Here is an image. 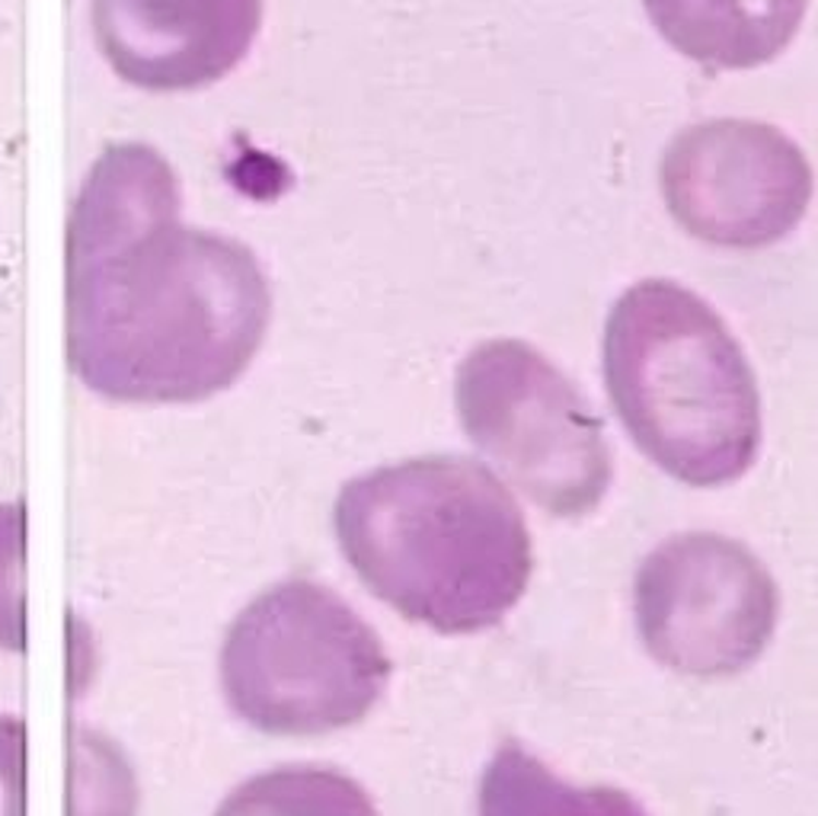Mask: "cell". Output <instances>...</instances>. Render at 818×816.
<instances>
[{
  "label": "cell",
  "mask_w": 818,
  "mask_h": 816,
  "mask_svg": "<svg viewBox=\"0 0 818 816\" xmlns=\"http://www.w3.org/2000/svg\"><path fill=\"white\" fill-rule=\"evenodd\" d=\"M394 660L381 634L327 583L288 576L246 602L224 631L218 686L227 711L262 736L314 739L362 724Z\"/></svg>",
  "instance_id": "cell-4"
},
{
  "label": "cell",
  "mask_w": 818,
  "mask_h": 816,
  "mask_svg": "<svg viewBox=\"0 0 818 816\" xmlns=\"http://www.w3.org/2000/svg\"><path fill=\"white\" fill-rule=\"evenodd\" d=\"M0 650H26V506L0 503Z\"/></svg>",
  "instance_id": "cell-13"
},
{
  "label": "cell",
  "mask_w": 818,
  "mask_h": 816,
  "mask_svg": "<svg viewBox=\"0 0 818 816\" xmlns=\"http://www.w3.org/2000/svg\"><path fill=\"white\" fill-rule=\"evenodd\" d=\"M266 0H93V39L125 84L196 90L246 58Z\"/></svg>",
  "instance_id": "cell-8"
},
{
  "label": "cell",
  "mask_w": 818,
  "mask_h": 816,
  "mask_svg": "<svg viewBox=\"0 0 818 816\" xmlns=\"http://www.w3.org/2000/svg\"><path fill=\"white\" fill-rule=\"evenodd\" d=\"M68 756V816H138V778L109 736L74 727Z\"/></svg>",
  "instance_id": "cell-12"
},
{
  "label": "cell",
  "mask_w": 818,
  "mask_h": 816,
  "mask_svg": "<svg viewBox=\"0 0 818 816\" xmlns=\"http://www.w3.org/2000/svg\"><path fill=\"white\" fill-rule=\"evenodd\" d=\"M816 173L806 151L761 119H703L671 135L658 196L671 221L720 250H764L806 218Z\"/></svg>",
  "instance_id": "cell-7"
},
{
  "label": "cell",
  "mask_w": 818,
  "mask_h": 816,
  "mask_svg": "<svg viewBox=\"0 0 818 816\" xmlns=\"http://www.w3.org/2000/svg\"><path fill=\"white\" fill-rule=\"evenodd\" d=\"M332 535L374 599L442 638L490 631L531 586L534 541L518 497L464 455H422L346 480Z\"/></svg>",
  "instance_id": "cell-2"
},
{
  "label": "cell",
  "mask_w": 818,
  "mask_h": 816,
  "mask_svg": "<svg viewBox=\"0 0 818 816\" xmlns=\"http://www.w3.org/2000/svg\"><path fill=\"white\" fill-rule=\"evenodd\" d=\"M68 362L119 404H199L253 365L272 320L256 254L183 224L173 167L151 144L100 154L68 215Z\"/></svg>",
  "instance_id": "cell-1"
},
{
  "label": "cell",
  "mask_w": 818,
  "mask_h": 816,
  "mask_svg": "<svg viewBox=\"0 0 818 816\" xmlns=\"http://www.w3.org/2000/svg\"><path fill=\"white\" fill-rule=\"evenodd\" d=\"M214 816H377V807L352 774L291 762L244 778Z\"/></svg>",
  "instance_id": "cell-11"
},
{
  "label": "cell",
  "mask_w": 818,
  "mask_h": 816,
  "mask_svg": "<svg viewBox=\"0 0 818 816\" xmlns=\"http://www.w3.org/2000/svg\"><path fill=\"white\" fill-rule=\"evenodd\" d=\"M633 628L650 660L688 679H733L774 641L780 590L768 563L720 532H678L640 560Z\"/></svg>",
  "instance_id": "cell-6"
},
{
  "label": "cell",
  "mask_w": 818,
  "mask_h": 816,
  "mask_svg": "<svg viewBox=\"0 0 818 816\" xmlns=\"http://www.w3.org/2000/svg\"><path fill=\"white\" fill-rule=\"evenodd\" d=\"M601 378L640 455L713 490L755 468L764 445L758 375L723 314L675 279H640L608 311Z\"/></svg>",
  "instance_id": "cell-3"
},
{
  "label": "cell",
  "mask_w": 818,
  "mask_h": 816,
  "mask_svg": "<svg viewBox=\"0 0 818 816\" xmlns=\"http://www.w3.org/2000/svg\"><path fill=\"white\" fill-rule=\"evenodd\" d=\"M477 816H650V811L623 788L573 784L518 739H505L480 774Z\"/></svg>",
  "instance_id": "cell-10"
},
{
  "label": "cell",
  "mask_w": 818,
  "mask_h": 816,
  "mask_svg": "<svg viewBox=\"0 0 818 816\" xmlns=\"http://www.w3.org/2000/svg\"><path fill=\"white\" fill-rule=\"evenodd\" d=\"M454 410L483 465L540 513L585 518L611 493L601 417L537 346L515 337L474 346L454 375Z\"/></svg>",
  "instance_id": "cell-5"
},
{
  "label": "cell",
  "mask_w": 818,
  "mask_h": 816,
  "mask_svg": "<svg viewBox=\"0 0 818 816\" xmlns=\"http://www.w3.org/2000/svg\"><path fill=\"white\" fill-rule=\"evenodd\" d=\"M643 10L678 55L716 71H748L790 48L809 0H643Z\"/></svg>",
  "instance_id": "cell-9"
},
{
  "label": "cell",
  "mask_w": 818,
  "mask_h": 816,
  "mask_svg": "<svg viewBox=\"0 0 818 816\" xmlns=\"http://www.w3.org/2000/svg\"><path fill=\"white\" fill-rule=\"evenodd\" d=\"M0 816H26V724L0 714Z\"/></svg>",
  "instance_id": "cell-14"
}]
</instances>
